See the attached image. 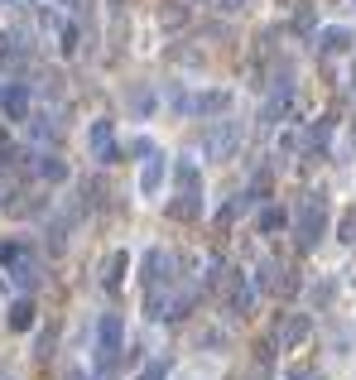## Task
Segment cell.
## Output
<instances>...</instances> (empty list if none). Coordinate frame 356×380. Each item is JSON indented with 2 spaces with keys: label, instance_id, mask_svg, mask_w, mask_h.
I'll use <instances>...</instances> for the list:
<instances>
[{
  "label": "cell",
  "instance_id": "obj_22",
  "mask_svg": "<svg viewBox=\"0 0 356 380\" xmlns=\"http://www.w3.org/2000/svg\"><path fill=\"white\" fill-rule=\"evenodd\" d=\"M241 5H246V0H217V10H226V15H231V10H241Z\"/></svg>",
  "mask_w": 356,
  "mask_h": 380
},
{
  "label": "cell",
  "instance_id": "obj_3",
  "mask_svg": "<svg viewBox=\"0 0 356 380\" xmlns=\"http://www.w3.org/2000/svg\"><path fill=\"white\" fill-rule=\"evenodd\" d=\"M241 140H246V125H241V121H221V125H212V130H207L202 149H207L212 159H231Z\"/></svg>",
  "mask_w": 356,
  "mask_h": 380
},
{
  "label": "cell",
  "instance_id": "obj_21",
  "mask_svg": "<svg viewBox=\"0 0 356 380\" xmlns=\"http://www.w3.org/2000/svg\"><path fill=\"white\" fill-rule=\"evenodd\" d=\"M289 380H318V376H313L308 366H294V371H289Z\"/></svg>",
  "mask_w": 356,
  "mask_h": 380
},
{
  "label": "cell",
  "instance_id": "obj_1",
  "mask_svg": "<svg viewBox=\"0 0 356 380\" xmlns=\"http://www.w3.org/2000/svg\"><path fill=\"white\" fill-rule=\"evenodd\" d=\"M294 236H299V250H313V245L328 236V197H323V192H308V197L299 202Z\"/></svg>",
  "mask_w": 356,
  "mask_h": 380
},
{
  "label": "cell",
  "instance_id": "obj_5",
  "mask_svg": "<svg viewBox=\"0 0 356 380\" xmlns=\"http://www.w3.org/2000/svg\"><path fill=\"white\" fill-rule=\"evenodd\" d=\"M173 255H168V250H149V255H145V284H149V294H154V289H168V279H173Z\"/></svg>",
  "mask_w": 356,
  "mask_h": 380
},
{
  "label": "cell",
  "instance_id": "obj_4",
  "mask_svg": "<svg viewBox=\"0 0 356 380\" xmlns=\"http://www.w3.org/2000/svg\"><path fill=\"white\" fill-rule=\"evenodd\" d=\"M303 337H308V313H279V323H274V347L289 352V347H299Z\"/></svg>",
  "mask_w": 356,
  "mask_h": 380
},
{
  "label": "cell",
  "instance_id": "obj_2",
  "mask_svg": "<svg viewBox=\"0 0 356 380\" xmlns=\"http://www.w3.org/2000/svg\"><path fill=\"white\" fill-rule=\"evenodd\" d=\"M121 337H125V323H121V313H102V323H97V366H102L106 376L116 371Z\"/></svg>",
  "mask_w": 356,
  "mask_h": 380
},
{
  "label": "cell",
  "instance_id": "obj_15",
  "mask_svg": "<svg viewBox=\"0 0 356 380\" xmlns=\"http://www.w3.org/2000/svg\"><path fill=\"white\" fill-rule=\"evenodd\" d=\"M125 265H130V255H125V250H116V255L106 260V274H102V284H106V289H116V284H121V274H125Z\"/></svg>",
  "mask_w": 356,
  "mask_h": 380
},
{
  "label": "cell",
  "instance_id": "obj_18",
  "mask_svg": "<svg viewBox=\"0 0 356 380\" xmlns=\"http://www.w3.org/2000/svg\"><path fill=\"white\" fill-rule=\"evenodd\" d=\"M284 212H279V207H265V212H260V231H279V226H284Z\"/></svg>",
  "mask_w": 356,
  "mask_h": 380
},
{
  "label": "cell",
  "instance_id": "obj_8",
  "mask_svg": "<svg viewBox=\"0 0 356 380\" xmlns=\"http://www.w3.org/2000/svg\"><path fill=\"white\" fill-rule=\"evenodd\" d=\"M159 183H164V154H154V149H149V159H145V168H140V192H145V197H154Z\"/></svg>",
  "mask_w": 356,
  "mask_h": 380
},
{
  "label": "cell",
  "instance_id": "obj_10",
  "mask_svg": "<svg viewBox=\"0 0 356 380\" xmlns=\"http://www.w3.org/2000/svg\"><path fill=\"white\" fill-rule=\"evenodd\" d=\"M92 149H97L102 164L116 159V130H111V121H97V125H92Z\"/></svg>",
  "mask_w": 356,
  "mask_h": 380
},
{
  "label": "cell",
  "instance_id": "obj_12",
  "mask_svg": "<svg viewBox=\"0 0 356 380\" xmlns=\"http://www.w3.org/2000/svg\"><path fill=\"white\" fill-rule=\"evenodd\" d=\"M318 49L323 54H347L352 49V29H323L318 34Z\"/></svg>",
  "mask_w": 356,
  "mask_h": 380
},
{
  "label": "cell",
  "instance_id": "obj_6",
  "mask_svg": "<svg viewBox=\"0 0 356 380\" xmlns=\"http://www.w3.org/2000/svg\"><path fill=\"white\" fill-rule=\"evenodd\" d=\"M0 260L10 265L15 284H34V279H39V265H34V260L25 255V245H5V250H0Z\"/></svg>",
  "mask_w": 356,
  "mask_h": 380
},
{
  "label": "cell",
  "instance_id": "obj_16",
  "mask_svg": "<svg viewBox=\"0 0 356 380\" xmlns=\"http://www.w3.org/2000/svg\"><path fill=\"white\" fill-rule=\"evenodd\" d=\"M10 327H15V332H25V327H34V303H29V299H20L15 308H10Z\"/></svg>",
  "mask_w": 356,
  "mask_h": 380
},
{
  "label": "cell",
  "instance_id": "obj_9",
  "mask_svg": "<svg viewBox=\"0 0 356 380\" xmlns=\"http://www.w3.org/2000/svg\"><path fill=\"white\" fill-rule=\"evenodd\" d=\"M260 284H265V289H274V294H294V274L284 270V265H274V260H265V265H260Z\"/></svg>",
  "mask_w": 356,
  "mask_h": 380
},
{
  "label": "cell",
  "instance_id": "obj_7",
  "mask_svg": "<svg viewBox=\"0 0 356 380\" xmlns=\"http://www.w3.org/2000/svg\"><path fill=\"white\" fill-rule=\"evenodd\" d=\"M178 106H188L192 116H221L231 106V92H197L192 102H178Z\"/></svg>",
  "mask_w": 356,
  "mask_h": 380
},
{
  "label": "cell",
  "instance_id": "obj_17",
  "mask_svg": "<svg viewBox=\"0 0 356 380\" xmlns=\"http://www.w3.org/2000/svg\"><path fill=\"white\" fill-rule=\"evenodd\" d=\"M39 173H44L49 183H58V178H68V168H63V159H54V154H49V159L39 164Z\"/></svg>",
  "mask_w": 356,
  "mask_h": 380
},
{
  "label": "cell",
  "instance_id": "obj_13",
  "mask_svg": "<svg viewBox=\"0 0 356 380\" xmlns=\"http://www.w3.org/2000/svg\"><path fill=\"white\" fill-rule=\"evenodd\" d=\"M250 299H255L250 279L246 274H236V279H231V313H250Z\"/></svg>",
  "mask_w": 356,
  "mask_h": 380
},
{
  "label": "cell",
  "instance_id": "obj_19",
  "mask_svg": "<svg viewBox=\"0 0 356 380\" xmlns=\"http://www.w3.org/2000/svg\"><path fill=\"white\" fill-rule=\"evenodd\" d=\"M168 376V361H149L145 371H140V380H164Z\"/></svg>",
  "mask_w": 356,
  "mask_h": 380
},
{
  "label": "cell",
  "instance_id": "obj_14",
  "mask_svg": "<svg viewBox=\"0 0 356 380\" xmlns=\"http://www.w3.org/2000/svg\"><path fill=\"white\" fill-rule=\"evenodd\" d=\"M0 102H5V116H10V121H20V116L29 111V92H25V87H10Z\"/></svg>",
  "mask_w": 356,
  "mask_h": 380
},
{
  "label": "cell",
  "instance_id": "obj_23",
  "mask_svg": "<svg viewBox=\"0 0 356 380\" xmlns=\"http://www.w3.org/2000/svg\"><path fill=\"white\" fill-rule=\"evenodd\" d=\"M68 380H87V376H82V371H68Z\"/></svg>",
  "mask_w": 356,
  "mask_h": 380
},
{
  "label": "cell",
  "instance_id": "obj_20",
  "mask_svg": "<svg viewBox=\"0 0 356 380\" xmlns=\"http://www.w3.org/2000/svg\"><path fill=\"white\" fill-rule=\"evenodd\" d=\"M342 241L356 245V212H347V217H342Z\"/></svg>",
  "mask_w": 356,
  "mask_h": 380
},
{
  "label": "cell",
  "instance_id": "obj_11",
  "mask_svg": "<svg viewBox=\"0 0 356 380\" xmlns=\"http://www.w3.org/2000/svg\"><path fill=\"white\" fill-rule=\"evenodd\" d=\"M20 58H25V44H20V34H0V73H15L20 68Z\"/></svg>",
  "mask_w": 356,
  "mask_h": 380
}]
</instances>
